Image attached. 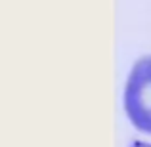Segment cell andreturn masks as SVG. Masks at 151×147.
I'll list each match as a JSON object with an SVG mask.
<instances>
[{
    "instance_id": "obj_2",
    "label": "cell",
    "mask_w": 151,
    "mask_h": 147,
    "mask_svg": "<svg viewBox=\"0 0 151 147\" xmlns=\"http://www.w3.org/2000/svg\"><path fill=\"white\" fill-rule=\"evenodd\" d=\"M130 147H151L149 143H144V141H136V143H132Z\"/></svg>"
},
{
    "instance_id": "obj_1",
    "label": "cell",
    "mask_w": 151,
    "mask_h": 147,
    "mask_svg": "<svg viewBox=\"0 0 151 147\" xmlns=\"http://www.w3.org/2000/svg\"><path fill=\"white\" fill-rule=\"evenodd\" d=\"M124 111L140 132L151 134V55L138 59L124 88Z\"/></svg>"
}]
</instances>
